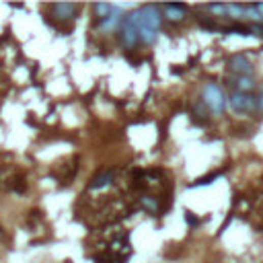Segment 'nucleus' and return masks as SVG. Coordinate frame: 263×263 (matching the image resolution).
Listing matches in <instances>:
<instances>
[{
    "instance_id": "f257e3e1",
    "label": "nucleus",
    "mask_w": 263,
    "mask_h": 263,
    "mask_svg": "<svg viewBox=\"0 0 263 263\" xmlns=\"http://www.w3.org/2000/svg\"><path fill=\"white\" fill-rule=\"evenodd\" d=\"M203 101L214 113H222L224 111V95L222 89L216 82H208L203 89Z\"/></svg>"
},
{
    "instance_id": "f03ea898",
    "label": "nucleus",
    "mask_w": 263,
    "mask_h": 263,
    "mask_svg": "<svg viewBox=\"0 0 263 263\" xmlns=\"http://www.w3.org/2000/svg\"><path fill=\"white\" fill-rule=\"evenodd\" d=\"M122 39H124V43H126L128 47H134L136 41L140 39V35H138V25H136L134 15H128V17L122 21Z\"/></svg>"
},
{
    "instance_id": "7ed1b4c3",
    "label": "nucleus",
    "mask_w": 263,
    "mask_h": 263,
    "mask_svg": "<svg viewBox=\"0 0 263 263\" xmlns=\"http://www.w3.org/2000/svg\"><path fill=\"white\" fill-rule=\"evenodd\" d=\"M228 103H230L232 111H237V113H245V111L255 109V97H251L247 93H235L228 99Z\"/></svg>"
},
{
    "instance_id": "20e7f679",
    "label": "nucleus",
    "mask_w": 263,
    "mask_h": 263,
    "mask_svg": "<svg viewBox=\"0 0 263 263\" xmlns=\"http://www.w3.org/2000/svg\"><path fill=\"white\" fill-rule=\"evenodd\" d=\"M228 66H230V70H235L239 76H249L251 70H253V64H251L245 56H232V58L228 60Z\"/></svg>"
},
{
    "instance_id": "39448f33",
    "label": "nucleus",
    "mask_w": 263,
    "mask_h": 263,
    "mask_svg": "<svg viewBox=\"0 0 263 263\" xmlns=\"http://www.w3.org/2000/svg\"><path fill=\"white\" fill-rule=\"evenodd\" d=\"M51 9H54L56 17H60V19H64V21L74 19V15H76V11H78V7H74V5H54Z\"/></svg>"
},
{
    "instance_id": "423d86ee",
    "label": "nucleus",
    "mask_w": 263,
    "mask_h": 263,
    "mask_svg": "<svg viewBox=\"0 0 263 263\" xmlns=\"http://www.w3.org/2000/svg\"><path fill=\"white\" fill-rule=\"evenodd\" d=\"M120 21H122V13H120V9H113L107 17L101 21V29H103V31H111Z\"/></svg>"
},
{
    "instance_id": "0eeeda50",
    "label": "nucleus",
    "mask_w": 263,
    "mask_h": 263,
    "mask_svg": "<svg viewBox=\"0 0 263 263\" xmlns=\"http://www.w3.org/2000/svg\"><path fill=\"white\" fill-rule=\"evenodd\" d=\"M165 11L169 19H175V21H181L185 17V5H165Z\"/></svg>"
},
{
    "instance_id": "6e6552de",
    "label": "nucleus",
    "mask_w": 263,
    "mask_h": 263,
    "mask_svg": "<svg viewBox=\"0 0 263 263\" xmlns=\"http://www.w3.org/2000/svg\"><path fill=\"white\" fill-rule=\"evenodd\" d=\"M237 86H239V93H247V91H251L255 86V82L249 76H239L237 78Z\"/></svg>"
},
{
    "instance_id": "1a4fd4ad",
    "label": "nucleus",
    "mask_w": 263,
    "mask_h": 263,
    "mask_svg": "<svg viewBox=\"0 0 263 263\" xmlns=\"http://www.w3.org/2000/svg\"><path fill=\"white\" fill-rule=\"evenodd\" d=\"M109 181H111V173H107V175H101L99 179H95L93 189H97V187H101V185H105V183H109Z\"/></svg>"
},
{
    "instance_id": "9d476101",
    "label": "nucleus",
    "mask_w": 263,
    "mask_h": 263,
    "mask_svg": "<svg viewBox=\"0 0 263 263\" xmlns=\"http://www.w3.org/2000/svg\"><path fill=\"white\" fill-rule=\"evenodd\" d=\"M255 109H259V111H263V89H261V93H259V97H255Z\"/></svg>"
},
{
    "instance_id": "9b49d317",
    "label": "nucleus",
    "mask_w": 263,
    "mask_h": 263,
    "mask_svg": "<svg viewBox=\"0 0 263 263\" xmlns=\"http://www.w3.org/2000/svg\"><path fill=\"white\" fill-rule=\"evenodd\" d=\"M185 218H187V222H191V224H197V220H195V218H193V216H191V214H187V216H185Z\"/></svg>"
},
{
    "instance_id": "f8f14e48",
    "label": "nucleus",
    "mask_w": 263,
    "mask_h": 263,
    "mask_svg": "<svg viewBox=\"0 0 263 263\" xmlns=\"http://www.w3.org/2000/svg\"><path fill=\"white\" fill-rule=\"evenodd\" d=\"M255 9H257V11H259V15L263 17V5H255Z\"/></svg>"
}]
</instances>
